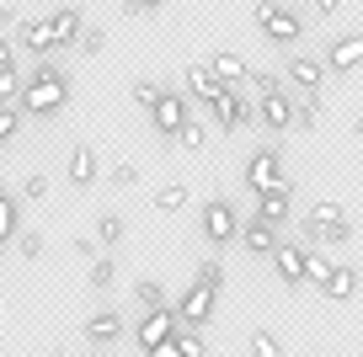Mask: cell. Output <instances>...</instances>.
I'll use <instances>...</instances> for the list:
<instances>
[{"label": "cell", "instance_id": "obj_35", "mask_svg": "<svg viewBox=\"0 0 363 357\" xmlns=\"http://www.w3.org/2000/svg\"><path fill=\"white\" fill-rule=\"evenodd\" d=\"M198 283H208V288H225V261H219V256H203V261H198Z\"/></svg>", "mask_w": 363, "mask_h": 357}, {"label": "cell", "instance_id": "obj_18", "mask_svg": "<svg viewBox=\"0 0 363 357\" xmlns=\"http://www.w3.org/2000/svg\"><path fill=\"white\" fill-rule=\"evenodd\" d=\"M219 91H225V86H219V75L208 69V59L187 64V96H193V101H203V107H208V101H214Z\"/></svg>", "mask_w": 363, "mask_h": 357}, {"label": "cell", "instance_id": "obj_46", "mask_svg": "<svg viewBox=\"0 0 363 357\" xmlns=\"http://www.w3.org/2000/svg\"><path fill=\"white\" fill-rule=\"evenodd\" d=\"M0 192H6V181H0Z\"/></svg>", "mask_w": 363, "mask_h": 357}, {"label": "cell", "instance_id": "obj_26", "mask_svg": "<svg viewBox=\"0 0 363 357\" xmlns=\"http://www.w3.org/2000/svg\"><path fill=\"white\" fill-rule=\"evenodd\" d=\"M134 299H139V310H166V304H171L166 288H160L155 278H139V283H134Z\"/></svg>", "mask_w": 363, "mask_h": 357}, {"label": "cell", "instance_id": "obj_36", "mask_svg": "<svg viewBox=\"0 0 363 357\" xmlns=\"http://www.w3.org/2000/svg\"><path fill=\"white\" fill-rule=\"evenodd\" d=\"M128 96H134L139 112H150V107H155V96H160V86H155V80H134V91H128Z\"/></svg>", "mask_w": 363, "mask_h": 357}, {"label": "cell", "instance_id": "obj_47", "mask_svg": "<svg viewBox=\"0 0 363 357\" xmlns=\"http://www.w3.org/2000/svg\"><path fill=\"white\" fill-rule=\"evenodd\" d=\"M48 357H59V352H48Z\"/></svg>", "mask_w": 363, "mask_h": 357}, {"label": "cell", "instance_id": "obj_1", "mask_svg": "<svg viewBox=\"0 0 363 357\" xmlns=\"http://www.w3.org/2000/svg\"><path fill=\"white\" fill-rule=\"evenodd\" d=\"M16 107L33 112V118H54V112H65V107H69V75H65L59 64H48V59H38V69L22 80Z\"/></svg>", "mask_w": 363, "mask_h": 357}, {"label": "cell", "instance_id": "obj_42", "mask_svg": "<svg viewBox=\"0 0 363 357\" xmlns=\"http://www.w3.org/2000/svg\"><path fill=\"white\" fill-rule=\"evenodd\" d=\"M150 357H187L177 341H160V346H150Z\"/></svg>", "mask_w": 363, "mask_h": 357}, {"label": "cell", "instance_id": "obj_23", "mask_svg": "<svg viewBox=\"0 0 363 357\" xmlns=\"http://www.w3.org/2000/svg\"><path fill=\"white\" fill-rule=\"evenodd\" d=\"M16 234H22V198L0 192V246H11Z\"/></svg>", "mask_w": 363, "mask_h": 357}, {"label": "cell", "instance_id": "obj_37", "mask_svg": "<svg viewBox=\"0 0 363 357\" xmlns=\"http://www.w3.org/2000/svg\"><path fill=\"white\" fill-rule=\"evenodd\" d=\"M75 48H80V54H91V59H96V54H102V48H107V33H102V27H86Z\"/></svg>", "mask_w": 363, "mask_h": 357}, {"label": "cell", "instance_id": "obj_45", "mask_svg": "<svg viewBox=\"0 0 363 357\" xmlns=\"http://www.w3.org/2000/svg\"><path fill=\"white\" fill-rule=\"evenodd\" d=\"M352 134H363V112H358V118H352Z\"/></svg>", "mask_w": 363, "mask_h": 357}, {"label": "cell", "instance_id": "obj_32", "mask_svg": "<svg viewBox=\"0 0 363 357\" xmlns=\"http://www.w3.org/2000/svg\"><path fill=\"white\" fill-rule=\"evenodd\" d=\"M22 134V107H0V149Z\"/></svg>", "mask_w": 363, "mask_h": 357}, {"label": "cell", "instance_id": "obj_33", "mask_svg": "<svg viewBox=\"0 0 363 357\" xmlns=\"http://www.w3.org/2000/svg\"><path fill=\"white\" fill-rule=\"evenodd\" d=\"M107 187H118V192H128V187H139V166H128V160H118L113 171H107Z\"/></svg>", "mask_w": 363, "mask_h": 357}, {"label": "cell", "instance_id": "obj_9", "mask_svg": "<svg viewBox=\"0 0 363 357\" xmlns=\"http://www.w3.org/2000/svg\"><path fill=\"white\" fill-rule=\"evenodd\" d=\"M326 59H315V54H289V64H284V80L289 86H299L305 96H320V86H326Z\"/></svg>", "mask_w": 363, "mask_h": 357}, {"label": "cell", "instance_id": "obj_40", "mask_svg": "<svg viewBox=\"0 0 363 357\" xmlns=\"http://www.w3.org/2000/svg\"><path fill=\"white\" fill-rule=\"evenodd\" d=\"M160 6H166V0H123L128 16H150V11H160Z\"/></svg>", "mask_w": 363, "mask_h": 357}, {"label": "cell", "instance_id": "obj_12", "mask_svg": "<svg viewBox=\"0 0 363 357\" xmlns=\"http://www.w3.org/2000/svg\"><path fill=\"white\" fill-rule=\"evenodd\" d=\"M358 64H363V33L331 38V48H326V69H331V75H352Z\"/></svg>", "mask_w": 363, "mask_h": 357}, {"label": "cell", "instance_id": "obj_22", "mask_svg": "<svg viewBox=\"0 0 363 357\" xmlns=\"http://www.w3.org/2000/svg\"><path fill=\"white\" fill-rule=\"evenodd\" d=\"M289 213H294V208H289V187H278V192H262V198H257V219L278 224V230L289 224Z\"/></svg>", "mask_w": 363, "mask_h": 357}, {"label": "cell", "instance_id": "obj_16", "mask_svg": "<svg viewBox=\"0 0 363 357\" xmlns=\"http://www.w3.org/2000/svg\"><path fill=\"white\" fill-rule=\"evenodd\" d=\"M48 22H54V54H59V48H75L80 33H86V16H80V6H65V11H54Z\"/></svg>", "mask_w": 363, "mask_h": 357}, {"label": "cell", "instance_id": "obj_31", "mask_svg": "<svg viewBox=\"0 0 363 357\" xmlns=\"http://www.w3.org/2000/svg\"><path fill=\"white\" fill-rule=\"evenodd\" d=\"M251 357H284V341L272 331H251Z\"/></svg>", "mask_w": 363, "mask_h": 357}, {"label": "cell", "instance_id": "obj_2", "mask_svg": "<svg viewBox=\"0 0 363 357\" xmlns=\"http://www.w3.org/2000/svg\"><path fill=\"white\" fill-rule=\"evenodd\" d=\"M299 234L310 246H347L352 240V213L342 203H315V208L299 219Z\"/></svg>", "mask_w": 363, "mask_h": 357}, {"label": "cell", "instance_id": "obj_14", "mask_svg": "<svg viewBox=\"0 0 363 357\" xmlns=\"http://www.w3.org/2000/svg\"><path fill=\"white\" fill-rule=\"evenodd\" d=\"M272 272H278V283L299 288V283H305V246H289V240H278V251H272Z\"/></svg>", "mask_w": 363, "mask_h": 357}, {"label": "cell", "instance_id": "obj_10", "mask_svg": "<svg viewBox=\"0 0 363 357\" xmlns=\"http://www.w3.org/2000/svg\"><path fill=\"white\" fill-rule=\"evenodd\" d=\"M208 112H214V123L225 128V134H230V128H246L251 118H257V107H251V101L240 96L235 86H225V91H219V96L208 101Z\"/></svg>", "mask_w": 363, "mask_h": 357}, {"label": "cell", "instance_id": "obj_15", "mask_svg": "<svg viewBox=\"0 0 363 357\" xmlns=\"http://www.w3.org/2000/svg\"><path fill=\"white\" fill-rule=\"evenodd\" d=\"M16 38H22V48H27L33 59H48V54H54V22H48V16L22 22V27H16Z\"/></svg>", "mask_w": 363, "mask_h": 357}, {"label": "cell", "instance_id": "obj_3", "mask_svg": "<svg viewBox=\"0 0 363 357\" xmlns=\"http://www.w3.org/2000/svg\"><path fill=\"white\" fill-rule=\"evenodd\" d=\"M246 86H257V118L272 128V134L294 128V101H289L284 80H278V75H251Z\"/></svg>", "mask_w": 363, "mask_h": 357}, {"label": "cell", "instance_id": "obj_29", "mask_svg": "<svg viewBox=\"0 0 363 357\" xmlns=\"http://www.w3.org/2000/svg\"><path fill=\"white\" fill-rule=\"evenodd\" d=\"M123 234H128V224L118 219V213H102V219H96V240H102V246H118Z\"/></svg>", "mask_w": 363, "mask_h": 357}, {"label": "cell", "instance_id": "obj_25", "mask_svg": "<svg viewBox=\"0 0 363 357\" xmlns=\"http://www.w3.org/2000/svg\"><path fill=\"white\" fill-rule=\"evenodd\" d=\"M113 278H118L113 256H96V261L86 267V283H91V293H107V288H113Z\"/></svg>", "mask_w": 363, "mask_h": 357}, {"label": "cell", "instance_id": "obj_6", "mask_svg": "<svg viewBox=\"0 0 363 357\" xmlns=\"http://www.w3.org/2000/svg\"><path fill=\"white\" fill-rule=\"evenodd\" d=\"M203 234L208 246H230V240H240V213L230 198H208L203 203Z\"/></svg>", "mask_w": 363, "mask_h": 357}, {"label": "cell", "instance_id": "obj_30", "mask_svg": "<svg viewBox=\"0 0 363 357\" xmlns=\"http://www.w3.org/2000/svg\"><path fill=\"white\" fill-rule=\"evenodd\" d=\"M315 123H320V101H315V96H305V101L294 107V128H299V134H310Z\"/></svg>", "mask_w": 363, "mask_h": 357}, {"label": "cell", "instance_id": "obj_17", "mask_svg": "<svg viewBox=\"0 0 363 357\" xmlns=\"http://www.w3.org/2000/svg\"><path fill=\"white\" fill-rule=\"evenodd\" d=\"M65 176H69V187H96V149L91 144H75L69 149V166H65Z\"/></svg>", "mask_w": 363, "mask_h": 357}, {"label": "cell", "instance_id": "obj_27", "mask_svg": "<svg viewBox=\"0 0 363 357\" xmlns=\"http://www.w3.org/2000/svg\"><path fill=\"white\" fill-rule=\"evenodd\" d=\"M326 278H331V256L305 251V283H310V288H326Z\"/></svg>", "mask_w": 363, "mask_h": 357}, {"label": "cell", "instance_id": "obj_34", "mask_svg": "<svg viewBox=\"0 0 363 357\" xmlns=\"http://www.w3.org/2000/svg\"><path fill=\"white\" fill-rule=\"evenodd\" d=\"M16 96H22V75L11 64V69H0V107H16Z\"/></svg>", "mask_w": 363, "mask_h": 357}, {"label": "cell", "instance_id": "obj_41", "mask_svg": "<svg viewBox=\"0 0 363 357\" xmlns=\"http://www.w3.org/2000/svg\"><path fill=\"white\" fill-rule=\"evenodd\" d=\"M16 27H22V16H16V11H11V6H0V38H11V33H16Z\"/></svg>", "mask_w": 363, "mask_h": 357}, {"label": "cell", "instance_id": "obj_38", "mask_svg": "<svg viewBox=\"0 0 363 357\" xmlns=\"http://www.w3.org/2000/svg\"><path fill=\"white\" fill-rule=\"evenodd\" d=\"M16 251H22V256H27V261H33V256H43V234H33V230H22V234H16Z\"/></svg>", "mask_w": 363, "mask_h": 357}, {"label": "cell", "instance_id": "obj_20", "mask_svg": "<svg viewBox=\"0 0 363 357\" xmlns=\"http://www.w3.org/2000/svg\"><path fill=\"white\" fill-rule=\"evenodd\" d=\"M118 336H123V314L118 310H96L86 320V341L96 346V341H118Z\"/></svg>", "mask_w": 363, "mask_h": 357}, {"label": "cell", "instance_id": "obj_24", "mask_svg": "<svg viewBox=\"0 0 363 357\" xmlns=\"http://www.w3.org/2000/svg\"><path fill=\"white\" fill-rule=\"evenodd\" d=\"M187 203H193V187H187V181H166V187L155 192V213H182Z\"/></svg>", "mask_w": 363, "mask_h": 357}, {"label": "cell", "instance_id": "obj_5", "mask_svg": "<svg viewBox=\"0 0 363 357\" xmlns=\"http://www.w3.org/2000/svg\"><path fill=\"white\" fill-rule=\"evenodd\" d=\"M246 187L257 192V198H262V192H278V187H289V176H284V155H278L272 144H262L257 155L246 160Z\"/></svg>", "mask_w": 363, "mask_h": 357}, {"label": "cell", "instance_id": "obj_4", "mask_svg": "<svg viewBox=\"0 0 363 357\" xmlns=\"http://www.w3.org/2000/svg\"><path fill=\"white\" fill-rule=\"evenodd\" d=\"M257 27H262V38H267L272 48H289V54H294V43L305 38L299 11H289V6H278V0H257Z\"/></svg>", "mask_w": 363, "mask_h": 357}, {"label": "cell", "instance_id": "obj_19", "mask_svg": "<svg viewBox=\"0 0 363 357\" xmlns=\"http://www.w3.org/2000/svg\"><path fill=\"white\" fill-rule=\"evenodd\" d=\"M208 69H214V75H219V86H246V80H251V69H246V59H240V54H230V48H219V54L214 59H208Z\"/></svg>", "mask_w": 363, "mask_h": 357}, {"label": "cell", "instance_id": "obj_11", "mask_svg": "<svg viewBox=\"0 0 363 357\" xmlns=\"http://www.w3.org/2000/svg\"><path fill=\"white\" fill-rule=\"evenodd\" d=\"M177 310H171V304H166V310H145V314H139V346H145V352H150V346H160V341H171V336H177Z\"/></svg>", "mask_w": 363, "mask_h": 357}, {"label": "cell", "instance_id": "obj_44", "mask_svg": "<svg viewBox=\"0 0 363 357\" xmlns=\"http://www.w3.org/2000/svg\"><path fill=\"white\" fill-rule=\"evenodd\" d=\"M337 6H342V0H315V11H320V16H331Z\"/></svg>", "mask_w": 363, "mask_h": 357}, {"label": "cell", "instance_id": "obj_21", "mask_svg": "<svg viewBox=\"0 0 363 357\" xmlns=\"http://www.w3.org/2000/svg\"><path fill=\"white\" fill-rule=\"evenodd\" d=\"M326 299H352V293H358V267H352V261H331V278H326Z\"/></svg>", "mask_w": 363, "mask_h": 357}, {"label": "cell", "instance_id": "obj_13", "mask_svg": "<svg viewBox=\"0 0 363 357\" xmlns=\"http://www.w3.org/2000/svg\"><path fill=\"white\" fill-rule=\"evenodd\" d=\"M240 246H246L251 256H272V251H278V224H267V219L251 213V219L240 224Z\"/></svg>", "mask_w": 363, "mask_h": 357}, {"label": "cell", "instance_id": "obj_39", "mask_svg": "<svg viewBox=\"0 0 363 357\" xmlns=\"http://www.w3.org/2000/svg\"><path fill=\"white\" fill-rule=\"evenodd\" d=\"M38 198H48V176H27L22 181V203H38Z\"/></svg>", "mask_w": 363, "mask_h": 357}, {"label": "cell", "instance_id": "obj_43", "mask_svg": "<svg viewBox=\"0 0 363 357\" xmlns=\"http://www.w3.org/2000/svg\"><path fill=\"white\" fill-rule=\"evenodd\" d=\"M16 64V54H11V38H0V69H11Z\"/></svg>", "mask_w": 363, "mask_h": 357}, {"label": "cell", "instance_id": "obj_7", "mask_svg": "<svg viewBox=\"0 0 363 357\" xmlns=\"http://www.w3.org/2000/svg\"><path fill=\"white\" fill-rule=\"evenodd\" d=\"M214 299H219V288H208V283H187L182 288V304H177V320L182 325H193V331H203L208 320H214Z\"/></svg>", "mask_w": 363, "mask_h": 357}, {"label": "cell", "instance_id": "obj_8", "mask_svg": "<svg viewBox=\"0 0 363 357\" xmlns=\"http://www.w3.org/2000/svg\"><path fill=\"white\" fill-rule=\"evenodd\" d=\"M187 118H193V112H187V96H182V91H160L155 107H150V123H155L160 139H177Z\"/></svg>", "mask_w": 363, "mask_h": 357}, {"label": "cell", "instance_id": "obj_28", "mask_svg": "<svg viewBox=\"0 0 363 357\" xmlns=\"http://www.w3.org/2000/svg\"><path fill=\"white\" fill-rule=\"evenodd\" d=\"M177 144L187 149V155H198V149L208 144V128H203V123H193V118H187V123H182V134H177Z\"/></svg>", "mask_w": 363, "mask_h": 357}]
</instances>
